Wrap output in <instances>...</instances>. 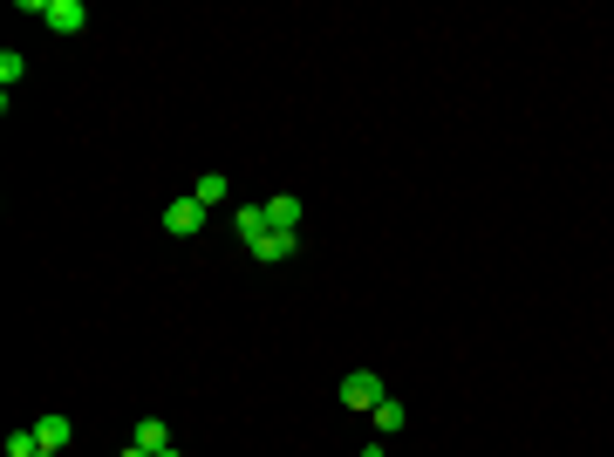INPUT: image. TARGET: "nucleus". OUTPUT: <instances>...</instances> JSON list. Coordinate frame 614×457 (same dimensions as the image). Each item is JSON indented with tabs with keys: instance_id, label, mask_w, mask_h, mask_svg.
Returning a JSON list of instances; mask_svg holds the SVG:
<instances>
[{
	"instance_id": "6e6552de",
	"label": "nucleus",
	"mask_w": 614,
	"mask_h": 457,
	"mask_svg": "<svg viewBox=\"0 0 614 457\" xmlns=\"http://www.w3.org/2000/svg\"><path fill=\"white\" fill-rule=\"evenodd\" d=\"M226 191H232V178H226V171H205V178L192 185V198L205 205V212H212V205H226Z\"/></svg>"
},
{
	"instance_id": "f257e3e1",
	"label": "nucleus",
	"mask_w": 614,
	"mask_h": 457,
	"mask_svg": "<svg viewBox=\"0 0 614 457\" xmlns=\"http://www.w3.org/2000/svg\"><path fill=\"white\" fill-rule=\"evenodd\" d=\"M342 403H348V410H369V417H376V403H389L383 376H376V369H355V376H342Z\"/></svg>"
},
{
	"instance_id": "1a4fd4ad",
	"label": "nucleus",
	"mask_w": 614,
	"mask_h": 457,
	"mask_svg": "<svg viewBox=\"0 0 614 457\" xmlns=\"http://www.w3.org/2000/svg\"><path fill=\"white\" fill-rule=\"evenodd\" d=\"M137 444H144L151 457L171 451V430H164V417H144V423H137Z\"/></svg>"
},
{
	"instance_id": "f8f14e48",
	"label": "nucleus",
	"mask_w": 614,
	"mask_h": 457,
	"mask_svg": "<svg viewBox=\"0 0 614 457\" xmlns=\"http://www.w3.org/2000/svg\"><path fill=\"white\" fill-rule=\"evenodd\" d=\"M376 430H383V437H396V430H403V403H396V396H389V403H376Z\"/></svg>"
},
{
	"instance_id": "423d86ee",
	"label": "nucleus",
	"mask_w": 614,
	"mask_h": 457,
	"mask_svg": "<svg viewBox=\"0 0 614 457\" xmlns=\"http://www.w3.org/2000/svg\"><path fill=\"white\" fill-rule=\"evenodd\" d=\"M267 226L273 232H301V198H287V191L267 198Z\"/></svg>"
},
{
	"instance_id": "7ed1b4c3",
	"label": "nucleus",
	"mask_w": 614,
	"mask_h": 457,
	"mask_svg": "<svg viewBox=\"0 0 614 457\" xmlns=\"http://www.w3.org/2000/svg\"><path fill=\"white\" fill-rule=\"evenodd\" d=\"M48 28H55V35H82V28H89V7H82V0H48Z\"/></svg>"
},
{
	"instance_id": "ddd939ff",
	"label": "nucleus",
	"mask_w": 614,
	"mask_h": 457,
	"mask_svg": "<svg viewBox=\"0 0 614 457\" xmlns=\"http://www.w3.org/2000/svg\"><path fill=\"white\" fill-rule=\"evenodd\" d=\"M123 457H151V451H144V444H130V451H123Z\"/></svg>"
},
{
	"instance_id": "20e7f679",
	"label": "nucleus",
	"mask_w": 614,
	"mask_h": 457,
	"mask_svg": "<svg viewBox=\"0 0 614 457\" xmlns=\"http://www.w3.org/2000/svg\"><path fill=\"white\" fill-rule=\"evenodd\" d=\"M294 246H301L294 232H267V239H253L246 253H253V260H267V267H280V260H294Z\"/></svg>"
},
{
	"instance_id": "39448f33",
	"label": "nucleus",
	"mask_w": 614,
	"mask_h": 457,
	"mask_svg": "<svg viewBox=\"0 0 614 457\" xmlns=\"http://www.w3.org/2000/svg\"><path fill=\"white\" fill-rule=\"evenodd\" d=\"M35 437H41V451H48V457H62V451H69V417H55V410L35 417Z\"/></svg>"
},
{
	"instance_id": "4468645a",
	"label": "nucleus",
	"mask_w": 614,
	"mask_h": 457,
	"mask_svg": "<svg viewBox=\"0 0 614 457\" xmlns=\"http://www.w3.org/2000/svg\"><path fill=\"white\" fill-rule=\"evenodd\" d=\"M164 457H178V444H171V451H164Z\"/></svg>"
},
{
	"instance_id": "9d476101",
	"label": "nucleus",
	"mask_w": 614,
	"mask_h": 457,
	"mask_svg": "<svg viewBox=\"0 0 614 457\" xmlns=\"http://www.w3.org/2000/svg\"><path fill=\"white\" fill-rule=\"evenodd\" d=\"M7 457H48L41 437H35V423H28V430H7Z\"/></svg>"
},
{
	"instance_id": "0eeeda50",
	"label": "nucleus",
	"mask_w": 614,
	"mask_h": 457,
	"mask_svg": "<svg viewBox=\"0 0 614 457\" xmlns=\"http://www.w3.org/2000/svg\"><path fill=\"white\" fill-rule=\"evenodd\" d=\"M232 226H239V239H246V246H253V239H267V205H239V212H232Z\"/></svg>"
},
{
	"instance_id": "f03ea898",
	"label": "nucleus",
	"mask_w": 614,
	"mask_h": 457,
	"mask_svg": "<svg viewBox=\"0 0 614 457\" xmlns=\"http://www.w3.org/2000/svg\"><path fill=\"white\" fill-rule=\"evenodd\" d=\"M205 219H212V212H205V205H198L192 191H185V198H171V205H164V232H178V239H192V232H205Z\"/></svg>"
},
{
	"instance_id": "9b49d317",
	"label": "nucleus",
	"mask_w": 614,
	"mask_h": 457,
	"mask_svg": "<svg viewBox=\"0 0 614 457\" xmlns=\"http://www.w3.org/2000/svg\"><path fill=\"white\" fill-rule=\"evenodd\" d=\"M28 76V62L14 55V48H0V96H14V82Z\"/></svg>"
}]
</instances>
